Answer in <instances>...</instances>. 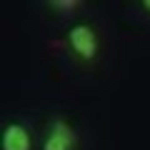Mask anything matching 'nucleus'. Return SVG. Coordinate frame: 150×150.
Masks as SVG:
<instances>
[{
	"mask_svg": "<svg viewBox=\"0 0 150 150\" xmlns=\"http://www.w3.org/2000/svg\"><path fill=\"white\" fill-rule=\"evenodd\" d=\"M48 8L58 13H75V8H80V3H75V0H50Z\"/></svg>",
	"mask_w": 150,
	"mask_h": 150,
	"instance_id": "4",
	"label": "nucleus"
},
{
	"mask_svg": "<svg viewBox=\"0 0 150 150\" xmlns=\"http://www.w3.org/2000/svg\"><path fill=\"white\" fill-rule=\"evenodd\" d=\"M140 8H143L145 13H150V0H143V3H140Z\"/></svg>",
	"mask_w": 150,
	"mask_h": 150,
	"instance_id": "5",
	"label": "nucleus"
},
{
	"mask_svg": "<svg viewBox=\"0 0 150 150\" xmlns=\"http://www.w3.org/2000/svg\"><path fill=\"white\" fill-rule=\"evenodd\" d=\"M0 150H33V135L30 128L20 120L3 125L0 133Z\"/></svg>",
	"mask_w": 150,
	"mask_h": 150,
	"instance_id": "3",
	"label": "nucleus"
},
{
	"mask_svg": "<svg viewBox=\"0 0 150 150\" xmlns=\"http://www.w3.org/2000/svg\"><path fill=\"white\" fill-rule=\"evenodd\" d=\"M78 145V133L65 118L55 115L53 120H48L43 138V150H75Z\"/></svg>",
	"mask_w": 150,
	"mask_h": 150,
	"instance_id": "2",
	"label": "nucleus"
},
{
	"mask_svg": "<svg viewBox=\"0 0 150 150\" xmlns=\"http://www.w3.org/2000/svg\"><path fill=\"white\" fill-rule=\"evenodd\" d=\"M65 45L68 50L83 63H90V60L98 58L100 53V38H98V30L88 23H75L68 33H65Z\"/></svg>",
	"mask_w": 150,
	"mask_h": 150,
	"instance_id": "1",
	"label": "nucleus"
}]
</instances>
